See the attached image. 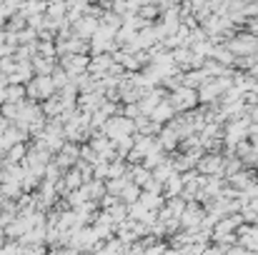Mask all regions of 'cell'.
Returning a JSON list of instances; mask_svg holds the SVG:
<instances>
[{"label": "cell", "mask_w": 258, "mask_h": 255, "mask_svg": "<svg viewBox=\"0 0 258 255\" xmlns=\"http://www.w3.org/2000/svg\"><path fill=\"white\" fill-rule=\"evenodd\" d=\"M168 190H171V193H180V190H183V175H178V173L173 175L171 173V178H168Z\"/></svg>", "instance_id": "obj_3"}, {"label": "cell", "mask_w": 258, "mask_h": 255, "mask_svg": "<svg viewBox=\"0 0 258 255\" xmlns=\"http://www.w3.org/2000/svg\"><path fill=\"white\" fill-rule=\"evenodd\" d=\"M203 218H206V208H203V205H198V203H188V205H185V210H183V215H180L183 225H185L190 233H193V230H201Z\"/></svg>", "instance_id": "obj_1"}, {"label": "cell", "mask_w": 258, "mask_h": 255, "mask_svg": "<svg viewBox=\"0 0 258 255\" xmlns=\"http://www.w3.org/2000/svg\"><path fill=\"white\" fill-rule=\"evenodd\" d=\"M171 105L173 108H178V110H196V105H198V93L196 90H190V88H175V95H173V100H171Z\"/></svg>", "instance_id": "obj_2"}]
</instances>
